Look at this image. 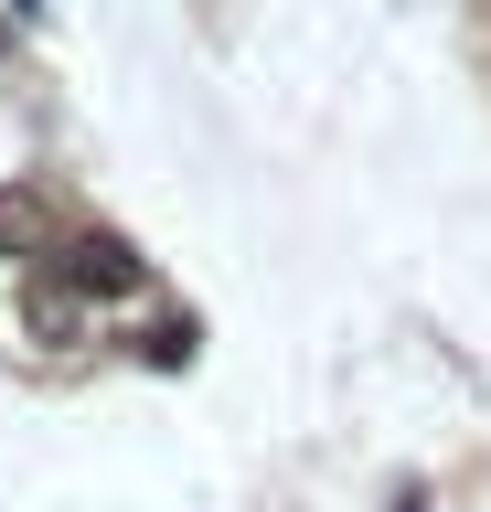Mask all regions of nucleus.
I'll list each match as a JSON object with an SVG mask.
<instances>
[{
    "label": "nucleus",
    "instance_id": "f03ea898",
    "mask_svg": "<svg viewBox=\"0 0 491 512\" xmlns=\"http://www.w3.org/2000/svg\"><path fill=\"white\" fill-rule=\"evenodd\" d=\"M150 363H193V320H161L150 331Z\"/></svg>",
    "mask_w": 491,
    "mask_h": 512
},
{
    "label": "nucleus",
    "instance_id": "f257e3e1",
    "mask_svg": "<svg viewBox=\"0 0 491 512\" xmlns=\"http://www.w3.org/2000/svg\"><path fill=\"white\" fill-rule=\"evenodd\" d=\"M65 278L86 288V299H139V288H150V267H139L118 235H75V246H65Z\"/></svg>",
    "mask_w": 491,
    "mask_h": 512
},
{
    "label": "nucleus",
    "instance_id": "7ed1b4c3",
    "mask_svg": "<svg viewBox=\"0 0 491 512\" xmlns=\"http://www.w3.org/2000/svg\"><path fill=\"white\" fill-rule=\"evenodd\" d=\"M11 11H22V22H33V11H43V0H11Z\"/></svg>",
    "mask_w": 491,
    "mask_h": 512
}]
</instances>
